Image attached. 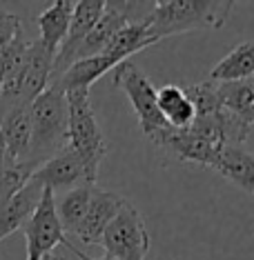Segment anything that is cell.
I'll use <instances>...</instances> for the list:
<instances>
[{
    "mask_svg": "<svg viewBox=\"0 0 254 260\" xmlns=\"http://www.w3.org/2000/svg\"><path fill=\"white\" fill-rule=\"evenodd\" d=\"M232 9V0H156L147 29L156 40L196 29H221Z\"/></svg>",
    "mask_w": 254,
    "mask_h": 260,
    "instance_id": "obj_1",
    "label": "cell"
},
{
    "mask_svg": "<svg viewBox=\"0 0 254 260\" xmlns=\"http://www.w3.org/2000/svg\"><path fill=\"white\" fill-rule=\"evenodd\" d=\"M67 147V100L61 89L49 85L32 103V147L27 165L38 169Z\"/></svg>",
    "mask_w": 254,
    "mask_h": 260,
    "instance_id": "obj_2",
    "label": "cell"
},
{
    "mask_svg": "<svg viewBox=\"0 0 254 260\" xmlns=\"http://www.w3.org/2000/svg\"><path fill=\"white\" fill-rule=\"evenodd\" d=\"M67 100V147L85 162L92 182L98 180V167L107 153V143L94 114L90 89H72L65 93Z\"/></svg>",
    "mask_w": 254,
    "mask_h": 260,
    "instance_id": "obj_3",
    "label": "cell"
},
{
    "mask_svg": "<svg viewBox=\"0 0 254 260\" xmlns=\"http://www.w3.org/2000/svg\"><path fill=\"white\" fill-rule=\"evenodd\" d=\"M111 72H114V80H111V85L127 96V100L132 103V107H134V111H136V116H138V122H140V129H143L145 138L154 143L158 136H161L165 129H170V127L165 125L161 111H158L156 89L152 87L150 78H147L136 64L129 62V60L116 64Z\"/></svg>",
    "mask_w": 254,
    "mask_h": 260,
    "instance_id": "obj_4",
    "label": "cell"
},
{
    "mask_svg": "<svg viewBox=\"0 0 254 260\" xmlns=\"http://www.w3.org/2000/svg\"><path fill=\"white\" fill-rule=\"evenodd\" d=\"M100 245L107 251V258L145 260L147 251H150V236H147L140 211L129 200L123 203L114 220L107 224L103 238H100Z\"/></svg>",
    "mask_w": 254,
    "mask_h": 260,
    "instance_id": "obj_5",
    "label": "cell"
},
{
    "mask_svg": "<svg viewBox=\"0 0 254 260\" xmlns=\"http://www.w3.org/2000/svg\"><path fill=\"white\" fill-rule=\"evenodd\" d=\"M56 193L51 189H43V196L32 218L25 222V242L27 260H47L54 247L65 245V229L56 214Z\"/></svg>",
    "mask_w": 254,
    "mask_h": 260,
    "instance_id": "obj_6",
    "label": "cell"
},
{
    "mask_svg": "<svg viewBox=\"0 0 254 260\" xmlns=\"http://www.w3.org/2000/svg\"><path fill=\"white\" fill-rule=\"evenodd\" d=\"M105 11V0H80L74 5V14L69 20L67 36L61 43L54 58V67H51V80L58 78L69 64L74 62V54L85 40V36L92 31V27L98 22V18Z\"/></svg>",
    "mask_w": 254,
    "mask_h": 260,
    "instance_id": "obj_7",
    "label": "cell"
},
{
    "mask_svg": "<svg viewBox=\"0 0 254 260\" xmlns=\"http://www.w3.org/2000/svg\"><path fill=\"white\" fill-rule=\"evenodd\" d=\"M32 180H36L38 185L51 191H69L74 187L80 185H96L92 182L90 174H87L85 162L78 158V153H74L69 147H65L61 153H56L54 158H49L32 174Z\"/></svg>",
    "mask_w": 254,
    "mask_h": 260,
    "instance_id": "obj_8",
    "label": "cell"
},
{
    "mask_svg": "<svg viewBox=\"0 0 254 260\" xmlns=\"http://www.w3.org/2000/svg\"><path fill=\"white\" fill-rule=\"evenodd\" d=\"M127 198H123L116 191H107V189H98L94 187L90 207H87L85 216H82L80 224L76 227V236L85 242V245H98L103 238L107 224L114 220V216L118 214V209L123 207Z\"/></svg>",
    "mask_w": 254,
    "mask_h": 260,
    "instance_id": "obj_9",
    "label": "cell"
},
{
    "mask_svg": "<svg viewBox=\"0 0 254 260\" xmlns=\"http://www.w3.org/2000/svg\"><path fill=\"white\" fill-rule=\"evenodd\" d=\"M0 134L11 165L27 162L32 147V105H16L0 118Z\"/></svg>",
    "mask_w": 254,
    "mask_h": 260,
    "instance_id": "obj_10",
    "label": "cell"
},
{
    "mask_svg": "<svg viewBox=\"0 0 254 260\" xmlns=\"http://www.w3.org/2000/svg\"><path fill=\"white\" fill-rule=\"evenodd\" d=\"M43 185H38L36 180L29 178L18 191L11 196L5 207L0 209V242L14 232H18L20 227H25V222L32 218L36 211V207L43 196Z\"/></svg>",
    "mask_w": 254,
    "mask_h": 260,
    "instance_id": "obj_11",
    "label": "cell"
},
{
    "mask_svg": "<svg viewBox=\"0 0 254 260\" xmlns=\"http://www.w3.org/2000/svg\"><path fill=\"white\" fill-rule=\"evenodd\" d=\"M29 40L22 31V20L16 14L0 9V85L20 58L25 56Z\"/></svg>",
    "mask_w": 254,
    "mask_h": 260,
    "instance_id": "obj_12",
    "label": "cell"
},
{
    "mask_svg": "<svg viewBox=\"0 0 254 260\" xmlns=\"http://www.w3.org/2000/svg\"><path fill=\"white\" fill-rule=\"evenodd\" d=\"M214 171L239 189L254 193V156L243 145H223Z\"/></svg>",
    "mask_w": 254,
    "mask_h": 260,
    "instance_id": "obj_13",
    "label": "cell"
},
{
    "mask_svg": "<svg viewBox=\"0 0 254 260\" xmlns=\"http://www.w3.org/2000/svg\"><path fill=\"white\" fill-rule=\"evenodd\" d=\"M111 69H114V64L103 56L85 58V60H76L74 64H69L49 85H54L56 89H61L63 93H67L72 89H90L94 82L100 80L107 72H111Z\"/></svg>",
    "mask_w": 254,
    "mask_h": 260,
    "instance_id": "obj_14",
    "label": "cell"
},
{
    "mask_svg": "<svg viewBox=\"0 0 254 260\" xmlns=\"http://www.w3.org/2000/svg\"><path fill=\"white\" fill-rule=\"evenodd\" d=\"M74 0H56L49 9H45L43 14L36 18L38 22V29H40V43L45 45V49L49 54H54L56 58V51L61 43L67 36V29H69V20H72V14H74Z\"/></svg>",
    "mask_w": 254,
    "mask_h": 260,
    "instance_id": "obj_15",
    "label": "cell"
},
{
    "mask_svg": "<svg viewBox=\"0 0 254 260\" xmlns=\"http://www.w3.org/2000/svg\"><path fill=\"white\" fill-rule=\"evenodd\" d=\"M154 43H158V40L150 34L147 22L145 25H125L114 38L109 40V45L105 47L100 56L107 58V60L116 67V64L125 62L129 56H134L136 51L145 49V47H150Z\"/></svg>",
    "mask_w": 254,
    "mask_h": 260,
    "instance_id": "obj_16",
    "label": "cell"
},
{
    "mask_svg": "<svg viewBox=\"0 0 254 260\" xmlns=\"http://www.w3.org/2000/svg\"><path fill=\"white\" fill-rule=\"evenodd\" d=\"M247 78H254V43L236 45L210 72V80L216 82V85H221V82H239Z\"/></svg>",
    "mask_w": 254,
    "mask_h": 260,
    "instance_id": "obj_17",
    "label": "cell"
},
{
    "mask_svg": "<svg viewBox=\"0 0 254 260\" xmlns=\"http://www.w3.org/2000/svg\"><path fill=\"white\" fill-rule=\"evenodd\" d=\"M127 22L121 18V16L116 14L114 9H109L107 5H105V11L103 16L98 18V22L92 27V31L85 36V40L80 43V47L76 49L74 54V62L76 60H85V58H94V56H100L103 54V49L109 45V40L116 36L118 31H121L123 27H125ZM72 62V64H74Z\"/></svg>",
    "mask_w": 254,
    "mask_h": 260,
    "instance_id": "obj_18",
    "label": "cell"
},
{
    "mask_svg": "<svg viewBox=\"0 0 254 260\" xmlns=\"http://www.w3.org/2000/svg\"><path fill=\"white\" fill-rule=\"evenodd\" d=\"M156 105L170 129H187L194 122V107L181 87L165 85L156 89Z\"/></svg>",
    "mask_w": 254,
    "mask_h": 260,
    "instance_id": "obj_19",
    "label": "cell"
},
{
    "mask_svg": "<svg viewBox=\"0 0 254 260\" xmlns=\"http://www.w3.org/2000/svg\"><path fill=\"white\" fill-rule=\"evenodd\" d=\"M218 98L223 109H228L243 125H254V78L239 82H221L218 85Z\"/></svg>",
    "mask_w": 254,
    "mask_h": 260,
    "instance_id": "obj_20",
    "label": "cell"
},
{
    "mask_svg": "<svg viewBox=\"0 0 254 260\" xmlns=\"http://www.w3.org/2000/svg\"><path fill=\"white\" fill-rule=\"evenodd\" d=\"M94 187L96 185H80V187H74V189H69V191H65L63 198H54L58 220H61L65 232H72V234L76 232V227L80 224L82 216H85L87 207H90Z\"/></svg>",
    "mask_w": 254,
    "mask_h": 260,
    "instance_id": "obj_21",
    "label": "cell"
},
{
    "mask_svg": "<svg viewBox=\"0 0 254 260\" xmlns=\"http://www.w3.org/2000/svg\"><path fill=\"white\" fill-rule=\"evenodd\" d=\"M183 91H185L187 100H190L192 107H194V118L212 116L223 107L221 98H218V85L212 80L196 82V85L187 87V89H183Z\"/></svg>",
    "mask_w": 254,
    "mask_h": 260,
    "instance_id": "obj_22",
    "label": "cell"
},
{
    "mask_svg": "<svg viewBox=\"0 0 254 260\" xmlns=\"http://www.w3.org/2000/svg\"><path fill=\"white\" fill-rule=\"evenodd\" d=\"M34 171L36 169L27 162L7 165V167L0 169V209H3L5 203H7V200L14 196V193L18 191L29 178H32Z\"/></svg>",
    "mask_w": 254,
    "mask_h": 260,
    "instance_id": "obj_23",
    "label": "cell"
},
{
    "mask_svg": "<svg viewBox=\"0 0 254 260\" xmlns=\"http://www.w3.org/2000/svg\"><path fill=\"white\" fill-rule=\"evenodd\" d=\"M105 5H107L109 9H114L127 25H145V22L150 20V16L154 14V7H156V3H150V0H145V3H125V0L114 3V0H109V3H105Z\"/></svg>",
    "mask_w": 254,
    "mask_h": 260,
    "instance_id": "obj_24",
    "label": "cell"
},
{
    "mask_svg": "<svg viewBox=\"0 0 254 260\" xmlns=\"http://www.w3.org/2000/svg\"><path fill=\"white\" fill-rule=\"evenodd\" d=\"M65 247H67L69 251H74V253H76V256H78L80 260H114V258H107V256H105V258H90V256H87V253H82V251H78V249H76L74 245H69L67 240H65Z\"/></svg>",
    "mask_w": 254,
    "mask_h": 260,
    "instance_id": "obj_25",
    "label": "cell"
},
{
    "mask_svg": "<svg viewBox=\"0 0 254 260\" xmlns=\"http://www.w3.org/2000/svg\"><path fill=\"white\" fill-rule=\"evenodd\" d=\"M9 162V158H7V149H5V140H3V134H0V169L3 167H7Z\"/></svg>",
    "mask_w": 254,
    "mask_h": 260,
    "instance_id": "obj_26",
    "label": "cell"
},
{
    "mask_svg": "<svg viewBox=\"0 0 254 260\" xmlns=\"http://www.w3.org/2000/svg\"><path fill=\"white\" fill-rule=\"evenodd\" d=\"M47 260H56V258H51V256H49V258H47Z\"/></svg>",
    "mask_w": 254,
    "mask_h": 260,
    "instance_id": "obj_27",
    "label": "cell"
}]
</instances>
